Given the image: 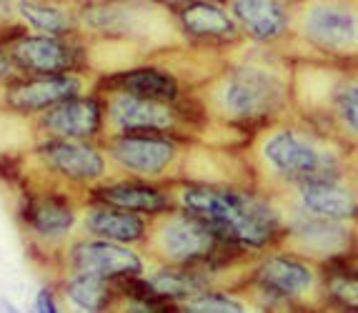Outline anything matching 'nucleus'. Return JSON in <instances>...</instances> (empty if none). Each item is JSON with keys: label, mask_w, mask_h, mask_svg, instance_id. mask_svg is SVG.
<instances>
[{"label": "nucleus", "mask_w": 358, "mask_h": 313, "mask_svg": "<svg viewBox=\"0 0 358 313\" xmlns=\"http://www.w3.org/2000/svg\"><path fill=\"white\" fill-rule=\"evenodd\" d=\"M206 123L215 121L238 133L261 131L288 115L291 68L271 53H251L215 71L196 91Z\"/></svg>", "instance_id": "f257e3e1"}, {"label": "nucleus", "mask_w": 358, "mask_h": 313, "mask_svg": "<svg viewBox=\"0 0 358 313\" xmlns=\"http://www.w3.org/2000/svg\"><path fill=\"white\" fill-rule=\"evenodd\" d=\"M176 205L208 226L218 241L245 251H266L281 243L286 213L271 196L236 183H183Z\"/></svg>", "instance_id": "f03ea898"}, {"label": "nucleus", "mask_w": 358, "mask_h": 313, "mask_svg": "<svg viewBox=\"0 0 358 313\" xmlns=\"http://www.w3.org/2000/svg\"><path fill=\"white\" fill-rule=\"evenodd\" d=\"M288 115L261 128L253 168L273 188L299 186L316 178L348 175V148L308 121H286Z\"/></svg>", "instance_id": "7ed1b4c3"}, {"label": "nucleus", "mask_w": 358, "mask_h": 313, "mask_svg": "<svg viewBox=\"0 0 358 313\" xmlns=\"http://www.w3.org/2000/svg\"><path fill=\"white\" fill-rule=\"evenodd\" d=\"M291 103L301 118L341 143L358 136V83L336 63H303L291 73Z\"/></svg>", "instance_id": "20e7f679"}, {"label": "nucleus", "mask_w": 358, "mask_h": 313, "mask_svg": "<svg viewBox=\"0 0 358 313\" xmlns=\"http://www.w3.org/2000/svg\"><path fill=\"white\" fill-rule=\"evenodd\" d=\"M148 253L166 265H201L210 273L243 259L245 248L218 241L208 226L183 208H171L148 223Z\"/></svg>", "instance_id": "39448f33"}, {"label": "nucleus", "mask_w": 358, "mask_h": 313, "mask_svg": "<svg viewBox=\"0 0 358 313\" xmlns=\"http://www.w3.org/2000/svg\"><path fill=\"white\" fill-rule=\"evenodd\" d=\"M291 31L321 58L353 63L358 45L356 0H301L293 8Z\"/></svg>", "instance_id": "423d86ee"}, {"label": "nucleus", "mask_w": 358, "mask_h": 313, "mask_svg": "<svg viewBox=\"0 0 358 313\" xmlns=\"http://www.w3.org/2000/svg\"><path fill=\"white\" fill-rule=\"evenodd\" d=\"M251 286L261 298L286 308H303L313 301H326L321 268L313 261L291 251H271L253 265Z\"/></svg>", "instance_id": "0eeeda50"}, {"label": "nucleus", "mask_w": 358, "mask_h": 313, "mask_svg": "<svg viewBox=\"0 0 358 313\" xmlns=\"http://www.w3.org/2000/svg\"><path fill=\"white\" fill-rule=\"evenodd\" d=\"M101 108H103V133L115 136V133H168L185 138V128L201 126L185 113L178 103H161L150 98H138L131 93L115 91V88H103Z\"/></svg>", "instance_id": "6e6552de"}, {"label": "nucleus", "mask_w": 358, "mask_h": 313, "mask_svg": "<svg viewBox=\"0 0 358 313\" xmlns=\"http://www.w3.org/2000/svg\"><path fill=\"white\" fill-rule=\"evenodd\" d=\"M108 163L138 178H163L180 163L178 136L168 133H115L106 140Z\"/></svg>", "instance_id": "1a4fd4ad"}, {"label": "nucleus", "mask_w": 358, "mask_h": 313, "mask_svg": "<svg viewBox=\"0 0 358 313\" xmlns=\"http://www.w3.org/2000/svg\"><path fill=\"white\" fill-rule=\"evenodd\" d=\"M278 246L321 265L351 253L353 231L346 221H331L296 211L291 218L286 216V231Z\"/></svg>", "instance_id": "9d476101"}, {"label": "nucleus", "mask_w": 358, "mask_h": 313, "mask_svg": "<svg viewBox=\"0 0 358 313\" xmlns=\"http://www.w3.org/2000/svg\"><path fill=\"white\" fill-rule=\"evenodd\" d=\"M8 58L15 71L28 75H48V73L78 71L85 61V50L68 41L66 36L48 33H18L6 43Z\"/></svg>", "instance_id": "9b49d317"}, {"label": "nucleus", "mask_w": 358, "mask_h": 313, "mask_svg": "<svg viewBox=\"0 0 358 313\" xmlns=\"http://www.w3.org/2000/svg\"><path fill=\"white\" fill-rule=\"evenodd\" d=\"M36 161L73 186H96L108 175L106 153L90 140L43 138L36 145Z\"/></svg>", "instance_id": "f8f14e48"}, {"label": "nucleus", "mask_w": 358, "mask_h": 313, "mask_svg": "<svg viewBox=\"0 0 358 313\" xmlns=\"http://www.w3.org/2000/svg\"><path fill=\"white\" fill-rule=\"evenodd\" d=\"M85 93V80L76 71L48 75H13L3 88V105L15 113H41L66 98Z\"/></svg>", "instance_id": "ddd939ff"}, {"label": "nucleus", "mask_w": 358, "mask_h": 313, "mask_svg": "<svg viewBox=\"0 0 358 313\" xmlns=\"http://www.w3.org/2000/svg\"><path fill=\"white\" fill-rule=\"evenodd\" d=\"M66 265L71 273H93L108 281L145 273V261L141 253L128 248L126 243L106 241V238L76 241L66 251Z\"/></svg>", "instance_id": "4468645a"}, {"label": "nucleus", "mask_w": 358, "mask_h": 313, "mask_svg": "<svg viewBox=\"0 0 358 313\" xmlns=\"http://www.w3.org/2000/svg\"><path fill=\"white\" fill-rule=\"evenodd\" d=\"M173 10L180 33L203 48H231L243 41V31L221 0H191Z\"/></svg>", "instance_id": "2eb2a0df"}, {"label": "nucleus", "mask_w": 358, "mask_h": 313, "mask_svg": "<svg viewBox=\"0 0 358 313\" xmlns=\"http://www.w3.org/2000/svg\"><path fill=\"white\" fill-rule=\"evenodd\" d=\"M36 128L43 138H73V140H93L103 136V108L101 98L80 93L66 98L50 108L41 110Z\"/></svg>", "instance_id": "dca6fc26"}, {"label": "nucleus", "mask_w": 358, "mask_h": 313, "mask_svg": "<svg viewBox=\"0 0 358 313\" xmlns=\"http://www.w3.org/2000/svg\"><path fill=\"white\" fill-rule=\"evenodd\" d=\"M228 10L243 36L258 45H278L288 41L293 25L291 0H228Z\"/></svg>", "instance_id": "f3484780"}, {"label": "nucleus", "mask_w": 358, "mask_h": 313, "mask_svg": "<svg viewBox=\"0 0 358 313\" xmlns=\"http://www.w3.org/2000/svg\"><path fill=\"white\" fill-rule=\"evenodd\" d=\"M286 193L293 196L296 211H303L308 216L346 223H353V218H356V191H353V183H348V175L306 181L288 188Z\"/></svg>", "instance_id": "a211bd4d"}, {"label": "nucleus", "mask_w": 358, "mask_h": 313, "mask_svg": "<svg viewBox=\"0 0 358 313\" xmlns=\"http://www.w3.org/2000/svg\"><path fill=\"white\" fill-rule=\"evenodd\" d=\"M25 228L43 241H63L73 233L78 223V213L73 203L60 193H38L23 201Z\"/></svg>", "instance_id": "6ab92c4d"}, {"label": "nucleus", "mask_w": 358, "mask_h": 313, "mask_svg": "<svg viewBox=\"0 0 358 313\" xmlns=\"http://www.w3.org/2000/svg\"><path fill=\"white\" fill-rule=\"evenodd\" d=\"M101 88H115V91L161 103H178L183 98L180 80L161 66H128L106 75Z\"/></svg>", "instance_id": "aec40b11"}, {"label": "nucleus", "mask_w": 358, "mask_h": 313, "mask_svg": "<svg viewBox=\"0 0 358 313\" xmlns=\"http://www.w3.org/2000/svg\"><path fill=\"white\" fill-rule=\"evenodd\" d=\"M93 198H96L98 203L126 208V211L143 213V216H161V213L176 208L173 191L158 188L148 181L106 183V186L93 188Z\"/></svg>", "instance_id": "412c9836"}, {"label": "nucleus", "mask_w": 358, "mask_h": 313, "mask_svg": "<svg viewBox=\"0 0 358 313\" xmlns=\"http://www.w3.org/2000/svg\"><path fill=\"white\" fill-rule=\"evenodd\" d=\"M148 223L150 221L143 213H133L126 211V208L98 203V201L93 205H88L83 213V226L90 235L106 238V241L126 243V246H136V243L145 241Z\"/></svg>", "instance_id": "4be33fe9"}, {"label": "nucleus", "mask_w": 358, "mask_h": 313, "mask_svg": "<svg viewBox=\"0 0 358 313\" xmlns=\"http://www.w3.org/2000/svg\"><path fill=\"white\" fill-rule=\"evenodd\" d=\"M145 283L161 301L173 308V303H183L210 289V271L201 265H166L161 271L150 273Z\"/></svg>", "instance_id": "5701e85b"}, {"label": "nucleus", "mask_w": 358, "mask_h": 313, "mask_svg": "<svg viewBox=\"0 0 358 313\" xmlns=\"http://www.w3.org/2000/svg\"><path fill=\"white\" fill-rule=\"evenodd\" d=\"M63 293L80 311H108L115 301H123L115 281L93 273H71L63 283Z\"/></svg>", "instance_id": "b1692460"}, {"label": "nucleus", "mask_w": 358, "mask_h": 313, "mask_svg": "<svg viewBox=\"0 0 358 313\" xmlns=\"http://www.w3.org/2000/svg\"><path fill=\"white\" fill-rule=\"evenodd\" d=\"M20 20L36 33L48 36H73L78 31V15L53 0H18L15 3Z\"/></svg>", "instance_id": "393cba45"}, {"label": "nucleus", "mask_w": 358, "mask_h": 313, "mask_svg": "<svg viewBox=\"0 0 358 313\" xmlns=\"http://www.w3.org/2000/svg\"><path fill=\"white\" fill-rule=\"evenodd\" d=\"M183 311L191 313H245L248 306L243 301H238L236 296L226 293L218 289H206L201 293H196L193 298L180 303Z\"/></svg>", "instance_id": "a878e982"}, {"label": "nucleus", "mask_w": 358, "mask_h": 313, "mask_svg": "<svg viewBox=\"0 0 358 313\" xmlns=\"http://www.w3.org/2000/svg\"><path fill=\"white\" fill-rule=\"evenodd\" d=\"M36 311L38 313H55L58 311V303H55V291L53 289H41L36 296Z\"/></svg>", "instance_id": "bb28decb"}, {"label": "nucleus", "mask_w": 358, "mask_h": 313, "mask_svg": "<svg viewBox=\"0 0 358 313\" xmlns=\"http://www.w3.org/2000/svg\"><path fill=\"white\" fill-rule=\"evenodd\" d=\"M15 66H13V61L8 58V53L3 48H0V83H8V80L15 75Z\"/></svg>", "instance_id": "cd10ccee"}, {"label": "nucleus", "mask_w": 358, "mask_h": 313, "mask_svg": "<svg viewBox=\"0 0 358 313\" xmlns=\"http://www.w3.org/2000/svg\"><path fill=\"white\" fill-rule=\"evenodd\" d=\"M153 3H158V6H163V8H178V6H183V3H191V0H153Z\"/></svg>", "instance_id": "c85d7f7f"}]
</instances>
